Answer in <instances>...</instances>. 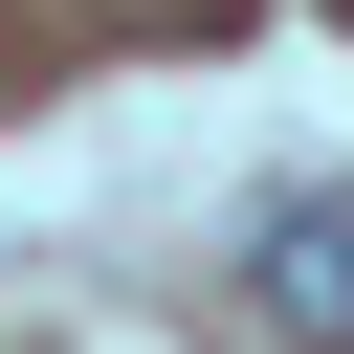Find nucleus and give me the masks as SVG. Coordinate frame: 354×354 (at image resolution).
I'll use <instances>...</instances> for the list:
<instances>
[{"instance_id":"f257e3e1","label":"nucleus","mask_w":354,"mask_h":354,"mask_svg":"<svg viewBox=\"0 0 354 354\" xmlns=\"http://www.w3.org/2000/svg\"><path fill=\"white\" fill-rule=\"evenodd\" d=\"M243 332L266 354H354V199H266L243 221Z\"/></svg>"}]
</instances>
